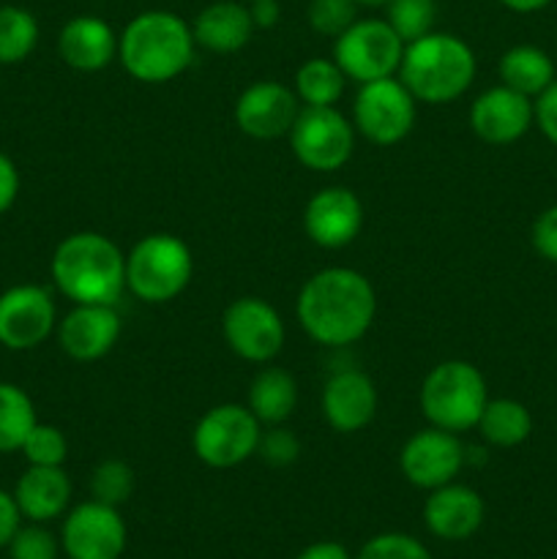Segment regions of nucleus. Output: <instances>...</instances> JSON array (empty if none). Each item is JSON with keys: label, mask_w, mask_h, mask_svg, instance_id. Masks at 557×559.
Returning <instances> with one entry per match:
<instances>
[{"label": "nucleus", "mask_w": 557, "mask_h": 559, "mask_svg": "<svg viewBox=\"0 0 557 559\" xmlns=\"http://www.w3.org/2000/svg\"><path fill=\"white\" fill-rule=\"evenodd\" d=\"M295 314L317 344L347 347L375 322V287L353 267H322L300 287Z\"/></svg>", "instance_id": "obj_1"}, {"label": "nucleus", "mask_w": 557, "mask_h": 559, "mask_svg": "<svg viewBox=\"0 0 557 559\" xmlns=\"http://www.w3.org/2000/svg\"><path fill=\"white\" fill-rule=\"evenodd\" d=\"M194 33L173 11H142L118 38V58L134 80L162 85L183 74L194 60Z\"/></svg>", "instance_id": "obj_2"}, {"label": "nucleus", "mask_w": 557, "mask_h": 559, "mask_svg": "<svg viewBox=\"0 0 557 559\" xmlns=\"http://www.w3.org/2000/svg\"><path fill=\"white\" fill-rule=\"evenodd\" d=\"M52 282L74 304L115 306L126 289V257L107 235L74 233L55 249Z\"/></svg>", "instance_id": "obj_3"}, {"label": "nucleus", "mask_w": 557, "mask_h": 559, "mask_svg": "<svg viewBox=\"0 0 557 559\" xmlns=\"http://www.w3.org/2000/svg\"><path fill=\"white\" fill-rule=\"evenodd\" d=\"M475 69V52L464 38L431 31L404 44L399 80L413 93L415 102L448 104L470 91Z\"/></svg>", "instance_id": "obj_4"}, {"label": "nucleus", "mask_w": 557, "mask_h": 559, "mask_svg": "<svg viewBox=\"0 0 557 559\" xmlns=\"http://www.w3.org/2000/svg\"><path fill=\"white\" fill-rule=\"evenodd\" d=\"M489 393L486 380L467 360H446L426 374L420 385V413L429 426L462 435L478 426Z\"/></svg>", "instance_id": "obj_5"}, {"label": "nucleus", "mask_w": 557, "mask_h": 559, "mask_svg": "<svg viewBox=\"0 0 557 559\" xmlns=\"http://www.w3.org/2000/svg\"><path fill=\"white\" fill-rule=\"evenodd\" d=\"M191 249L169 233L145 235L126 257V287L145 304H167L191 282Z\"/></svg>", "instance_id": "obj_6"}, {"label": "nucleus", "mask_w": 557, "mask_h": 559, "mask_svg": "<svg viewBox=\"0 0 557 559\" xmlns=\"http://www.w3.org/2000/svg\"><path fill=\"white\" fill-rule=\"evenodd\" d=\"M260 437V420L249 407L218 404L197 420L194 431H191V448L208 467L229 469L254 456Z\"/></svg>", "instance_id": "obj_7"}, {"label": "nucleus", "mask_w": 557, "mask_h": 559, "mask_svg": "<svg viewBox=\"0 0 557 559\" xmlns=\"http://www.w3.org/2000/svg\"><path fill=\"white\" fill-rule=\"evenodd\" d=\"M404 55V41L386 20H355L333 38V60L347 80L375 82L393 76Z\"/></svg>", "instance_id": "obj_8"}, {"label": "nucleus", "mask_w": 557, "mask_h": 559, "mask_svg": "<svg viewBox=\"0 0 557 559\" xmlns=\"http://www.w3.org/2000/svg\"><path fill=\"white\" fill-rule=\"evenodd\" d=\"M287 136L295 158L315 173L342 169L355 147V126L336 107H300Z\"/></svg>", "instance_id": "obj_9"}, {"label": "nucleus", "mask_w": 557, "mask_h": 559, "mask_svg": "<svg viewBox=\"0 0 557 559\" xmlns=\"http://www.w3.org/2000/svg\"><path fill=\"white\" fill-rule=\"evenodd\" d=\"M355 129L375 145H396L415 126V96L402 80L364 82L353 104Z\"/></svg>", "instance_id": "obj_10"}, {"label": "nucleus", "mask_w": 557, "mask_h": 559, "mask_svg": "<svg viewBox=\"0 0 557 559\" xmlns=\"http://www.w3.org/2000/svg\"><path fill=\"white\" fill-rule=\"evenodd\" d=\"M224 342L238 358L271 364L284 347V322L268 300L246 295L233 300L222 320Z\"/></svg>", "instance_id": "obj_11"}, {"label": "nucleus", "mask_w": 557, "mask_h": 559, "mask_svg": "<svg viewBox=\"0 0 557 559\" xmlns=\"http://www.w3.org/2000/svg\"><path fill=\"white\" fill-rule=\"evenodd\" d=\"M126 538L129 533L118 508L91 500L66 516L60 546L69 559H120Z\"/></svg>", "instance_id": "obj_12"}, {"label": "nucleus", "mask_w": 557, "mask_h": 559, "mask_svg": "<svg viewBox=\"0 0 557 559\" xmlns=\"http://www.w3.org/2000/svg\"><path fill=\"white\" fill-rule=\"evenodd\" d=\"M464 467V445L453 431L420 429L418 435L404 442L399 453V469L404 478L418 489H440V486L453 484Z\"/></svg>", "instance_id": "obj_13"}, {"label": "nucleus", "mask_w": 557, "mask_h": 559, "mask_svg": "<svg viewBox=\"0 0 557 559\" xmlns=\"http://www.w3.org/2000/svg\"><path fill=\"white\" fill-rule=\"evenodd\" d=\"M52 295L36 284H20L0 295V344L5 349L38 347L55 331Z\"/></svg>", "instance_id": "obj_14"}, {"label": "nucleus", "mask_w": 557, "mask_h": 559, "mask_svg": "<svg viewBox=\"0 0 557 559\" xmlns=\"http://www.w3.org/2000/svg\"><path fill=\"white\" fill-rule=\"evenodd\" d=\"M304 227L311 243L322 249H344L358 238L364 227V205L355 191L344 186H328L306 202Z\"/></svg>", "instance_id": "obj_15"}, {"label": "nucleus", "mask_w": 557, "mask_h": 559, "mask_svg": "<svg viewBox=\"0 0 557 559\" xmlns=\"http://www.w3.org/2000/svg\"><path fill=\"white\" fill-rule=\"evenodd\" d=\"M300 112L298 96L278 82L262 80L246 87L235 104V123L254 140H276L289 134Z\"/></svg>", "instance_id": "obj_16"}, {"label": "nucleus", "mask_w": 557, "mask_h": 559, "mask_svg": "<svg viewBox=\"0 0 557 559\" xmlns=\"http://www.w3.org/2000/svg\"><path fill=\"white\" fill-rule=\"evenodd\" d=\"M535 123L533 102L506 85L489 87L470 107V129L489 145H511Z\"/></svg>", "instance_id": "obj_17"}, {"label": "nucleus", "mask_w": 557, "mask_h": 559, "mask_svg": "<svg viewBox=\"0 0 557 559\" xmlns=\"http://www.w3.org/2000/svg\"><path fill=\"white\" fill-rule=\"evenodd\" d=\"M120 338V317L107 304H74L60 320L58 342L69 358L91 364L104 358Z\"/></svg>", "instance_id": "obj_18"}, {"label": "nucleus", "mask_w": 557, "mask_h": 559, "mask_svg": "<svg viewBox=\"0 0 557 559\" xmlns=\"http://www.w3.org/2000/svg\"><path fill=\"white\" fill-rule=\"evenodd\" d=\"M322 415L342 435L366 429L377 415V388L366 371L342 369L322 388Z\"/></svg>", "instance_id": "obj_19"}, {"label": "nucleus", "mask_w": 557, "mask_h": 559, "mask_svg": "<svg viewBox=\"0 0 557 559\" xmlns=\"http://www.w3.org/2000/svg\"><path fill=\"white\" fill-rule=\"evenodd\" d=\"M486 508L475 489L462 484H446L431 489L424 502V524L440 540H467L484 524Z\"/></svg>", "instance_id": "obj_20"}, {"label": "nucleus", "mask_w": 557, "mask_h": 559, "mask_svg": "<svg viewBox=\"0 0 557 559\" xmlns=\"http://www.w3.org/2000/svg\"><path fill=\"white\" fill-rule=\"evenodd\" d=\"M58 52L66 66L76 71H102L118 55V36L102 16L80 14L63 25Z\"/></svg>", "instance_id": "obj_21"}, {"label": "nucleus", "mask_w": 557, "mask_h": 559, "mask_svg": "<svg viewBox=\"0 0 557 559\" xmlns=\"http://www.w3.org/2000/svg\"><path fill=\"white\" fill-rule=\"evenodd\" d=\"M191 33H194V41L208 52L229 55L249 44L251 33H254V20L249 14V5L235 3V0H218L197 14Z\"/></svg>", "instance_id": "obj_22"}, {"label": "nucleus", "mask_w": 557, "mask_h": 559, "mask_svg": "<svg viewBox=\"0 0 557 559\" xmlns=\"http://www.w3.org/2000/svg\"><path fill=\"white\" fill-rule=\"evenodd\" d=\"M16 508L31 522H52L71 502V480L63 467H27L14 489Z\"/></svg>", "instance_id": "obj_23"}, {"label": "nucleus", "mask_w": 557, "mask_h": 559, "mask_svg": "<svg viewBox=\"0 0 557 559\" xmlns=\"http://www.w3.org/2000/svg\"><path fill=\"white\" fill-rule=\"evenodd\" d=\"M246 407L254 413L260 424L282 426L298 407V385L293 374L278 366H265L257 371L249 385V404Z\"/></svg>", "instance_id": "obj_24"}, {"label": "nucleus", "mask_w": 557, "mask_h": 559, "mask_svg": "<svg viewBox=\"0 0 557 559\" xmlns=\"http://www.w3.org/2000/svg\"><path fill=\"white\" fill-rule=\"evenodd\" d=\"M500 80L511 91L528 98H538L555 76V63L549 55L533 44H517L500 58Z\"/></svg>", "instance_id": "obj_25"}, {"label": "nucleus", "mask_w": 557, "mask_h": 559, "mask_svg": "<svg viewBox=\"0 0 557 559\" xmlns=\"http://www.w3.org/2000/svg\"><path fill=\"white\" fill-rule=\"evenodd\" d=\"M475 429L489 445L517 448L533 435V415L517 399H489Z\"/></svg>", "instance_id": "obj_26"}, {"label": "nucleus", "mask_w": 557, "mask_h": 559, "mask_svg": "<svg viewBox=\"0 0 557 559\" xmlns=\"http://www.w3.org/2000/svg\"><path fill=\"white\" fill-rule=\"evenodd\" d=\"M344 71L336 60L311 58L295 71V96L304 102V107H336L344 93Z\"/></svg>", "instance_id": "obj_27"}, {"label": "nucleus", "mask_w": 557, "mask_h": 559, "mask_svg": "<svg viewBox=\"0 0 557 559\" xmlns=\"http://www.w3.org/2000/svg\"><path fill=\"white\" fill-rule=\"evenodd\" d=\"M36 424L31 396L20 385L0 382V453L22 451Z\"/></svg>", "instance_id": "obj_28"}, {"label": "nucleus", "mask_w": 557, "mask_h": 559, "mask_svg": "<svg viewBox=\"0 0 557 559\" xmlns=\"http://www.w3.org/2000/svg\"><path fill=\"white\" fill-rule=\"evenodd\" d=\"M38 44V22L20 5H0V66L22 63Z\"/></svg>", "instance_id": "obj_29"}, {"label": "nucleus", "mask_w": 557, "mask_h": 559, "mask_svg": "<svg viewBox=\"0 0 557 559\" xmlns=\"http://www.w3.org/2000/svg\"><path fill=\"white\" fill-rule=\"evenodd\" d=\"M386 9H388L386 22L396 31V36L402 38L404 44L415 41V38L435 31V20H437L435 0H391Z\"/></svg>", "instance_id": "obj_30"}, {"label": "nucleus", "mask_w": 557, "mask_h": 559, "mask_svg": "<svg viewBox=\"0 0 557 559\" xmlns=\"http://www.w3.org/2000/svg\"><path fill=\"white\" fill-rule=\"evenodd\" d=\"M91 495L104 506L120 508L134 495V469L120 459H107V462L96 464L91 475Z\"/></svg>", "instance_id": "obj_31"}, {"label": "nucleus", "mask_w": 557, "mask_h": 559, "mask_svg": "<svg viewBox=\"0 0 557 559\" xmlns=\"http://www.w3.org/2000/svg\"><path fill=\"white\" fill-rule=\"evenodd\" d=\"M22 453L33 467H63L66 456H69V442L58 426L36 424L22 445Z\"/></svg>", "instance_id": "obj_32"}, {"label": "nucleus", "mask_w": 557, "mask_h": 559, "mask_svg": "<svg viewBox=\"0 0 557 559\" xmlns=\"http://www.w3.org/2000/svg\"><path fill=\"white\" fill-rule=\"evenodd\" d=\"M355 20H358L355 0H311L309 3V25L320 36H342Z\"/></svg>", "instance_id": "obj_33"}, {"label": "nucleus", "mask_w": 557, "mask_h": 559, "mask_svg": "<svg viewBox=\"0 0 557 559\" xmlns=\"http://www.w3.org/2000/svg\"><path fill=\"white\" fill-rule=\"evenodd\" d=\"M355 559H431L429 549L418 538L404 533H382L366 540Z\"/></svg>", "instance_id": "obj_34"}, {"label": "nucleus", "mask_w": 557, "mask_h": 559, "mask_svg": "<svg viewBox=\"0 0 557 559\" xmlns=\"http://www.w3.org/2000/svg\"><path fill=\"white\" fill-rule=\"evenodd\" d=\"M5 549L11 559H58V540L38 522L27 524V527L20 524Z\"/></svg>", "instance_id": "obj_35"}, {"label": "nucleus", "mask_w": 557, "mask_h": 559, "mask_svg": "<svg viewBox=\"0 0 557 559\" xmlns=\"http://www.w3.org/2000/svg\"><path fill=\"white\" fill-rule=\"evenodd\" d=\"M257 453H260L271 467H287V464H293L295 459L300 456V442L289 429L273 426L271 431H262Z\"/></svg>", "instance_id": "obj_36"}, {"label": "nucleus", "mask_w": 557, "mask_h": 559, "mask_svg": "<svg viewBox=\"0 0 557 559\" xmlns=\"http://www.w3.org/2000/svg\"><path fill=\"white\" fill-rule=\"evenodd\" d=\"M530 240H533V249L538 251L546 262H555L557 265V205L546 207V211L535 218Z\"/></svg>", "instance_id": "obj_37"}, {"label": "nucleus", "mask_w": 557, "mask_h": 559, "mask_svg": "<svg viewBox=\"0 0 557 559\" xmlns=\"http://www.w3.org/2000/svg\"><path fill=\"white\" fill-rule=\"evenodd\" d=\"M533 109L535 126L541 129V134H544L552 145H557V80L535 98Z\"/></svg>", "instance_id": "obj_38"}, {"label": "nucleus", "mask_w": 557, "mask_h": 559, "mask_svg": "<svg viewBox=\"0 0 557 559\" xmlns=\"http://www.w3.org/2000/svg\"><path fill=\"white\" fill-rule=\"evenodd\" d=\"M20 522H22V513L20 508H16L14 495L0 489V549L9 546V540L14 538V533L20 530Z\"/></svg>", "instance_id": "obj_39"}, {"label": "nucleus", "mask_w": 557, "mask_h": 559, "mask_svg": "<svg viewBox=\"0 0 557 559\" xmlns=\"http://www.w3.org/2000/svg\"><path fill=\"white\" fill-rule=\"evenodd\" d=\"M20 194V173L5 153H0V213L9 211Z\"/></svg>", "instance_id": "obj_40"}, {"label": "nucleus", "mask_w": 557, "mask_h": 559, "mask_svg": "<svg viewBox=\"0 0 557 559\" xmlns=\"http://www.w3.org/2000/svg\"><path fill=\"white\" fill-rule=\"evenodd\" d=\"M249 14L254 20V27H273L282 16V5L278 0H251Z\"/></svg>", "instance_id": "obj_41"}, {"label": "nucleus", "mask_w": 557, "mask_h": 559, "mask_svg": "<svg viewBox=\"0 0 557 559\" xmlns=\"http://www.w3.org/2000/svg\"><path fill=\"white\" fill-rule=\"evenodd\" d=\"M295 559H353V557H349V551L344 549L342 544H336V540H320V544L306 546V549Z\"/></svg>", "instance_id": "obj_42"}, {"label": "nucleus", "mask_w": 557, "mask_h": 559, "mask_svg": "<svg viewBox=\"0 0 557 559\" xmlns=\"http://www.w3.org/2000/svg\"><path fill=\"white\" fill-rule=\"evenodd\" d=\"M500 3L506 5V9L517 11V14H533V11L546 9L552 0H500Z\"/></svg>", "instance_id": "obj_43"}, {"label": "nucleus", "mask_w": 557, "mask_h": 559, "mask_svg": "<svg viewBox=\"0 0 557 559\" xmlns=\"http://www.w3.org/2000/svg\"><path fill=\"white\" fill-rule=\"evenodd\" d=\"M358 5H366V9H386L391 0H355Z\"/></svg>", "instance_id": "obj_44"}]
</instances>
